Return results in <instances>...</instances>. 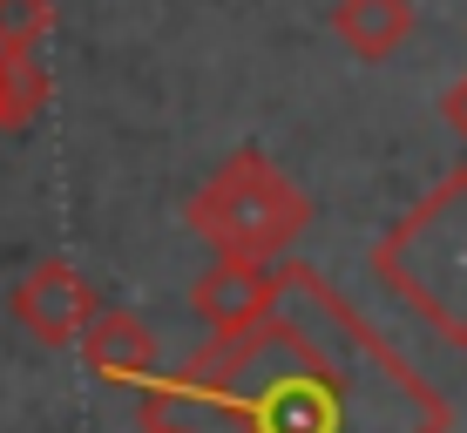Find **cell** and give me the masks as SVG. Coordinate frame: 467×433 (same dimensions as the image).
Returning <instances> with one entry per match:
<instances>
[{
  "mask_svg": "<svg viewBox=\"0 0 467 433\" xmlns=\"http://www.w3.org/2000/svg\"><path fill=\"white\" fill-rule=\"evenodd\" d=\"M142 420L223 433H447L454 407L332 292L312 264H285V304L251 332L211 339L142 393Z\"/></svg>",
  "mask_w": 467,
  "mask_h": 433,
  "instance_id": "6da1fadb",
  "label": "cell"
},
{
  "mask_svg": "<svg viewBox=\"0 0 467 433\" xmlns=\"http://www.w3.org/2000/svg\"><path fill=\"white\" fill-rule=\"evenodd\" d=\"M373 278L420 325L467 352V163L447 170L373 244Z\"/></svg>",
  "mask_w": 467,
  "mask_h": 433,
  "instance_id": "7a4b0ae2",
  "label": "cell"
},
{
  "mask_svg": "<svg viewBox=\"0 0 467 433\" xmlns=\"http://www.w3.org/2000/svg\"><path fill=\"white\" fill-rule=\"evenodd\" d=\"M183 217L217 258L285 264V251H292L298 231L312 223V197H305L265 149H237L231 163L183 203Z\"/></svg>",
  "mask_w": 467,
  "mask_h": 433,
  "instance_id": "3957f363",
  "label": "cell"
},
{
  "mask_svg": "<svg viewBox=\"0 0 467 433\" xmlns=\"http://www.w3.org/2000/svg\"><path fill=\"white\" fill-rule=\"evenodd\" d=\"M7 304H14V325H21L27 339H41V345H82L88 325L102 318V304H95V284H88L68 258L27 264V278L14 284Z\"/></svg>",
  "mask_w": 467,
  "mask_h": 433,
  "instance_id": "277c9868",
  "label": "cell"
},
{
  "mask_svg": "<svg viewBox=\"0 0 467 433\" xmlns=\"http://www.w3.org/2000/svg\"><path fill=\"white\" fill-rule=\"evenodd\" d=\"M285 304V264H244V258H217L190 284V312L211 325V339H231V332L265 325Z\"/></svg>",
  "mask_w": 467,
  "mask_h": 433,
  "instance_id": "5b68a950",
  "label": "cell"
},
{
  "mask_svg": "<svg viewBox=\"0 0 467 433\" xmlns=\"http://www.w3.org/2000/svg\"><path fill=\"white\" fill-rule=\"evenodd\" d=\"M82 359H88V373L95 379H109V387H136V393H150L156 379H163V359H156V332L142 325L136 312H102L88 325V339H82Z\"/></svg>",
  "mask_w": 467,
  "mask_h": 433,
  "instance_id": "8992f818",
  "label": "cell"
},
{
  "mask_svg": "<svg viewBox=\"0 0 467 433\" xmlns=\"http://www.w3.org/2000/svg\"><path fill=\"white\" fill-rule=\"evenodd\" d=\"M332 35L359 61H386L413 35V0H339L332 7Z\"/></svg>",
  "mask_w": 467,
  "mask_h": 433,
  "instance_id": "52a82bcc",
  "label": "cell"
},
{
  "mask_svg": "<svg viewBox=\"0 0 467 433\" xmlns=\"http://www.w3.org/2000/svg\"><path fill=\"white\" fill-rule=\"evenodd\" d=\"M55 27V0H0V55H35Z\"/></svg>",
  "mask_w": 467,
  "mask_h": 433,
  "instance_id": "ba28073f",
  "label": "cell"
},
{
  "mask_svg": "<svg viewBox=\"0 0 467 433\" xmlns=\"http://www.w3.org/2000/svg\"><path fill=\"white\" fill-rule=\"evenodd\" d=\"M441 116H447V129H454V136L467 142V75H461V82L441 95Z\"/></svg>",
  "mask_w": 467,
  "mask_h": 433,
  "instance_id": "9c48e42d",
  "label": "cell"
},
{
  "mask_svg": "<svg viewBox=\"0 0 467 433\" xmlns=\"http://www.w3.org/2000/svg\"><path fill=\"white\" fill-rule=\"evenodd\" d=\"M142 433H197V427H176V420H142Z\"/></svg>",
  "mask_w": 467,
  "mask_h": 433,
  "instance_id": "30bf717a",
  "label": "cell"
},
{
  "mask_svg": "<svg viewBox=\"0 0 467 433\" xmlns=\"http://www.w3.org/2000/svg\"><path fill=\"white\" fill-rule=\"evenodd\" d=\"M0 129H14V116H7V75H0Z\"/></svg>",
  "mask_w": 467,
  "mask_h": 433,
  "instance_id": "8fae6325",
  "label": "cell"
}]
</instances>
